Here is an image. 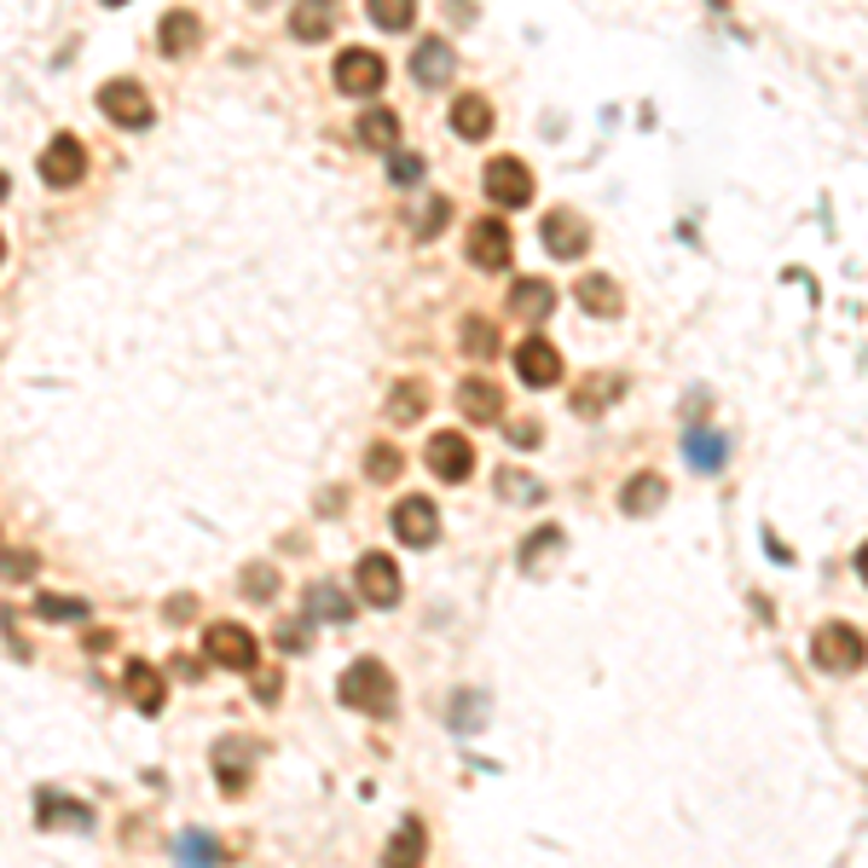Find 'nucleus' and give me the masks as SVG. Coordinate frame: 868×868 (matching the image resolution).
I'll return each instance as SVG.
<instances>
[{
  "label": "nucleus",
  "instance_id": "36",
  "mask_svg": "<svg viewBox=\"0 0 868 868\" xmlns=\"http://www.w3.org/2000/svg\"><path fill=\"white\" fill-rule=\"evenodd\" d=\"M446 215H452V203H446V197H434V203H423V209H417V226H412V232H417V238H434V232H441V226H446Z\"/></svg>",
  "mask_w": 868,
  "mask_h": 868
},
{
  "label": "nucleus",
  "instance_id": "32",
  "mask_svg": "<svg viewBox=\"0 0 868 868\" xmlns=\"http://www.w3.org/2000/svg\"><path fill=\"white\" fill-rule=\"evenodd\" d=\"M457 337H464V353H469V360H493V353H498V330H493L487 319H464V330H457Z\"/></svg>",
  "mask_w": 868,
  "mask_h": 868
},
{
  "label": "nucleus",
  "instance_id": "2",
  "mask_svg": "<svg viewBox=\"0 0 868 868\" xmlns=\"http://www.w3.org/2000/svg\"><path fill=\"white\" fill-rule=\"evenodd\" d=\"M810 660L823 672H857L868 660V637L857 626H846V620H823L816 637H810Z\"/></svg>",
  "mask_w": 868,
  "mask_h": 868
},
{
  "label": "nucleus",
  "instance_id": "34",
  "mask_svg": "<svg viewBox=\"0 0 868 868\" xmlns=\"http://www.w3.org/2000/svg\"><path fill=\"white\" fill-rule=\"evenodd\" d=\"M220 851H215V834H203V828H186L180 834V862L186 868H209Z\"/></svg>",
  "mask_w": 868,
  "mask_h": 868
},
{
  "label": "nucleus",
  "instance_id": "15",
  "mask_svg": "<svg viewBox=\"0 0 868 868\" xmlns=\"http://www.w3.org/2000/svg\"><path fill=\"white\" fill-rule=\"evenodd\" d=\"M249 764H255V747L244 742V735H226V742L215 747V776L226 794H244L249 787Z\"/></svg>",
  "mask_w": 868,
  "mask_h": 868
},
{
  "label": "nucleus",
  "instance_id": "29",
  "mask_svg": "<svg viewBox=\"0 0 868 868\" xmlns=\"http://www.w3.org/2000/svg\"><path fill=\"white\" fill-rule=\"evenodd\" d=\"M394 140H400L394 111H365V116H360V145H371V151H394Z\"/></svg>",
  "mask_w": 868,
  "mask_h": 868
},
{
  "label": "nucleus",
  "instance_id": "10",
  "mask_svg": "<svg viewBox=\"0 0 868 868\" xmlns=\"http://www.w3.org/2000/svg\"><path fill=\"white\" fill-rule=\"evenodd\" d=\"M539 238H545V249L556 255V261H579L585 244H591V226H585L574 209H550L545 226H539Z\"/></svg>",
  "mask_w": 868,
  "mask_h": 868
},
{
  "label": "nucleus",
  "instance_id": "26",
  "mask_svg": "<svg viewBox=\"0 0 868 868\" xmlns=\"http://www.w3.org/2000/svg\"><path fill=\"white\" fill-rule=\"evenodd\" d=\"M423 412H428V389H423V382H394L389 417H394V423H417Z\"/></svg>",
  "mask_w": 868,
  "mask_h": 868
},
{
  "label": "nucleus",
  "instance_id": "12",
  "mask_svg": "<svg viewBox=\"0 0 868 868\" xmlns=\"http://www.w3.org/2000/svg\"><path fill=\"white\" fill-rule=\"evenodd\" d=\"M428 469L441 475V480H469L475 475V446L464 441V434H434L428 441Z\"/></svg>",
  "mask_w": 868,
  "mask_h": 868
},
{
  "label": "nucleus",
  "instance_id": "3",
  "mask_svg": "<svg viewBox=\"0 0 868 868\" xmlns=\"http://www.w3.org/2000/svg\"><path fill=\"white\" fill-rule=\"evenodd\" d=\"M203 649H209V660L226 666V672H255V666H261V643H255V631H244L238 620H215L209 637H203Z\"/></svg>",
  "mask_w": 868,
  "mask_h": 868
},
{
  "label": "nucleus",
  "instance_id": "18",
  "mask_svg": "<svg viewBox=\"0 0 868 868\" xmlns=\"http://www.w3.org/2000/svg\"><path fill=\"white\" fill-rule=\"evenodd\" d=\"M579 308L585 313H597V319H620L626 313V296H620V285L614 278H602V272H591V278H579Z\"/></svg>",
  "mask_w": 868,
  "mask_h": 868
},
{
  "label": "nucleus",
  "instance_id": "35",
  "mask_svg": "<svg viewBox=\"0 0 868 868\" xmlns=\"http://www.w3.org/2000/svg\"><path fill=\"white\" fill-rule=\"evenodd\" d=\"M498 493H504L509 504H539V498H545V487H539V480H527L521 469H504V475H498Z\"/></svg>",
  "mask_w": 868,
  "mask_h": 868
},
{
  "label": "nucleus",
  "instance_id": "17",
  "mask_svg": "<svg viewBox=\"0 0 868 868\" xmlns=\"http://www.w3.org/2000/svg\"><path fill=\"white\" fill-rule=\"evenodd\" d=\"M197 41H203V23H197V12H168L163 18V30H157V46H163V59H186V53H197Z\"/></svg>",
  "mask_w": 868,
  "mask_h": 868
},
{
  "label": "nucleus",
  "instance_id": "25",
  "mask_svg": "<svg viewBox=\"0 0 868 868\" xmlns=\"http://www.w3.org/2000/svg\"><path fill=\"white\" fill-rule=\"evenodd\" d=\"M509 301H516V313H521V319H550L556 290L545 285V278H521V285L509 290Z\"/></svg>",
  "mask_w": 868,
  "mask_h": 868
},
{
  "label": "nucleus",
  "instance_id": "44",
  "mask_svg": "<svg viewBox=\"0 0 868 868\" xmlns=\"http://www.w3.org/2000/svg\"><path fill=\"white\" fill-rule=\"evenodd\" d=\"M105 7H127V0H105Z\"/></svg>",
  "mask_w": 868,
  "mask_h": 868
},
{
  "label": "nucleus",
  "instance_id": "40",
  "mask_svg": "<svg viewBox=\"0 0 868 868\" xmlns=\"http://www.w3.org/2000/svg\"><path fill=\"white\" fill-rule=\"evenodd\" d=\"M389 180H394V186H417V180H423V157H394V163H389Z\"/></svg>",
  "mask_w": 868,
  "mask_h": 868
},
{
  "label": "nucleus",
  "instance_id": "5",
  "mask_svg": "<svg viewBox=\"0 0 868 868\" xmlns=\"http://www.w3.org/2000/svg\"><path fill=\"white\" fill-rule=\"evenodd\" d=\"M382 82H389V64H382L371 46H348V53L337 59V87L348 99H371Z\"/></svg>",
  "mask_w": 868,
  "mask_h": 868
},
{
  "label": "nucleus",
  "instance_id": "20",
  "mask_svg": "<svg viewBox=\"0 0 868 868\" xmlns=\"http://www.w3.org/2000/svg\"><path fill=\"white\" fill-rule=\"evenodd\" d=\"M660 504H666V475L643 469V475L626 480V493H620V509H626V516H654Z\"/></svg>",
  "mask_w": 868,
  "mask_h": 868
},
{
  "label": "nucleus",
  "instance_id": "28",
  "mask_svg": "<svg viewBox=\"0 0 868 868\" xmlns=\"http://www.w3.org/2000/svg\"><path fill=\"white\" fill-rule=\"evenodd\" d=\"M308 620H353V602L337 585H313L308 591Z\"/></svg>",
  "mask_w": 868,
  "mask_h": 868
},
{
  "label": "nucleus",
  "instance_id": "39",
  "mask_svg": "<svg viewBox=\"0 0 868 868\" xmlns=\"http://www.w3.org/2000/svg\"><path fill=\"white\" fill-rule=\"evenodd\" d=\"M556 545H561V533H556V527H545L539 539H527V545H521V561H527V568H539V561H545Z\"/></svg>",
  "mask_w": 868,
  "mask_h": 868
},
{
  "label": "nucleus",
  "instance_id": "16",
  "mask_svg": "<svg viewBox=\"0 0 868 868\" xmlns=\"http://www.w3.org/2000/svg\"><path fill=\"white\" fill-rule=\"evenodd\" d=\"M330 30H337V0H296V12H290V35L296 41H324Z\"/></svg>",
  "mask_w": 868,
  "mask_h": 868
},
{
  "label": "nucleus",
  "instance_id": "45",
  "mask_svg": "<svg viewBox=\"0 0 868 868\" xmlns=\"http://www.w3.org/2000/svg\"><path fill=\"white\" fill-rule=\"evenodd\" d=\"M255 7H267V0H255Z\"/></svg>",
  "mask_w": 868,
  "mask_h": 868
},
{
  "label": "nucleus",
  "instance_id": "33",
  "mask_svg": "<svg viewBox=\"0 0 868 868\" xmlns=\"http://www.w3.org/2000/svg\"><path fill=\"white\" fill-rule=\"evenodd\" d=\"M405 469V457H400V446H389V441H376L371 452H365V480H394Z\"/></svg>",
  "mask_w": 868,
  "mask_h": 868
},
{
  "label": "nucleus",
  "instance_id": "19",
  "mask_svg": "<svg viewBox=\"0 0 868 868\" xmlns=\"http://www.w3.org/2000/svg\"><path fill=\"white\" fill-rule=\"evenodd\" d=\"M457 405H464V417H475V423H498V417H504V394L493 389L487 376L457 382Z\"/></svg>",
  "mask_w": 868,
  "mask_h": 868
},
{
  "label": "nucleus",
  "instance_id": "14",
  "mask_svg": "<svg viewBox=\"0 0 868 868\" xmlns=\"http://www.w3.org/2000/svg\"><path fill=\"white\" fill-rule=\"evenodd\" d=\"M122 695L134 701L140 712H163L168 683H163V672H157V666H145V660H127V672H122Z\"/></svg>",
  "mask_w": 868,
  "mask_h": 868
},
{
  "label": "nucleus",
  "instance_id": "7",
  "mask_svg": "<svg viewBox=\"0 0 868 868\" xmlns=\"http://www.w3.org/2000/svg\"><path fill=\"white\" fill-rule=\"evenodd\" d=\"M394 533H400V545H412V550H428L434 539H441V509H434L428 498H400L394 504Z\"/></svg>",
  "mask_w": 868,
  "mask_h": 868
},
{
  "label": "nucleus",
  "instance_id": "21",
  "mask_svg": "<svg viewBox=\"0 0 868 868\" xmlns=\"http://www.w3.org/2000/svg\"><path fill=\"white\" fill-rule=\"evenodd\" d=\"M493 122H498V116H493V105H487L480 93H464V99L452 105V134H457V140H487Z\"/></svg>",
  "mask_w": 868,
  "mask_h": 868
},
{
  "label": "nucleus",
  "instance_id": "37",
  "mask_svg": "<svg viewBox=\"0 0 868 868\" xmlns=\"http://www.w3.org/2000/svg\"><path fill=\"white\" fill-rule=\"evenodd\" d=\"M35 614H46V620H87V602H75V597H41Z\"/></svg>",
  "mask_w": 868,
  "mask_h": 868
},
{
  "label": "nucleus",
  "instance_id": "9",
  "mask_svg": "<svg viewBox=\"0 0 868 868\" xmlns=\"http://www.w3.org/2000/svg\"><path fill=\"white\" fill-rule=\"evenodd\" d=\"M82 168H87V151H82V140L75 134H59V140H46V151H41V180L46 186H75L82 180Z\"/></svg>",
  "mask_w": 868,
  "mask_h": 868
},
{
  "label": "nucleus",
  "instance_id": "42",
  "mask_svg": "<svg viewBox=\"0 0 868 868\" xmlns=\"http://www.w3.org/2000/svg\"><path fill=\"white\" fill-rule=\"evenodd\" d=\"M278 643H285V649H308V643H313V626H308V620H301V626L290 620L285 631H278Z\"/></svg>",
  "mask_w": 868,
  "mask_h": 868
},
{
  "label": "nucleus",
  "instance_id": "31",
  "mask_svg": "<svg viewBox=\"0 0 868 868\" xmlns=\"http://www.w3.org/2000/svg\"><path fill=\"white\" fill-rule=\"evenodd\" d=\"M41 823H46V828H59V823H70V828H93V810H82L75 799H53V794H41Z\"/></svg>",
  "mask_w": 868,
  "mask_h": 868
},
{
  "label": "nucleus",
  "instance_id": "8",
  "mask_svg": "<svg viewBox=\"0 0 868 868\" xmlns=\"http://www.w3.org/2000/svg\"><path fill=\"white\" fill-rule=\"evenodd\" d=\"M99 111L116 127H151V93L140 82H105L99 87Z\"/></svg>",
  "mask_w": 868,
  "mask_h": 868
},
{
  "label": "nucleus",
  "instance_id": "27",
  "mask_svg": "<svg viewBox=\"0 0 868 868\" xmlns=\"http://www.w3.org/2000/svg\"><path fill=\"white\" fill-rule=\"evenodd\" d=\"M620 389H626L620 376H591V382H585V394H574V412H579V417H597L602 405L620 400Z\"/></svg>",
  "mask_w": 868,
  "mask_h": 868
},
{
  "label": "nucleus",
  "instance_id": "4",
  "mask_svg": "<svg viewBox=\"0 0 868 868\" xmlns=\"http://www.w3.org/2000/svg\"><path fill=\"white\" fill-rule=\"evenodd\" d=\"M480 186H487V197L504 203V209H527L533 203V168L521 157H493L487 174H480Z\"/></svg>",
  "mask_w": 868,
  "mask_h": 868
},
{
  "label": "nucleus",
  "instance_id": "6",
  "mask_svg": "<svg viewBox=\"0 0 868 868\" xmlns=\"http://www.w3.org/2000/svg\"><path fill=\"white\" fill-rule=\"evenodd\" d=\"M353 585H360V597H365L371 608H394V602H400V568H394V556H382V550L360 556Z\"/></svg>",
  "mask_w": 868,
  "mask_h": 868
},
{
  "label": "nucleus",
  "instance_id": "13",
  "mask_svg": "<svg viewBox=\"0 0 868 868\" xmlns=\"http://www.w3.org/2000/svg\"><path fill=\"white\" fill-rule=\"evenodd\" d=\"M516 371H521V382H533V389H556V382H561V353L545 337H527L516 348Z\"/></svg>",
  "mask_w": 868,
  "mask_h": 868
},
{
  "label": "nucleus",
  "instance_id": "41",
  "mask_svg": "<svg viewBox=\"0 0 868 868\" xmlns=\"http://www.w3.org/2000/svg\"><path fill=\"white\" fill-rule=\"evenodd\" d=\"M539 434H545L539 423L521 417V423H509V446H521V452H527V446H539Z\"/></svg>",
  "mask_w": 868,
  "mask_h": 868
},
{
  "label": "nucleus",
  "instance_id": "22",
  "mask_svg": "<svg viewBox=\"0 0 868 868\" xmlns=\"http://www.w3.org/2000/svg\"><path fill=\"white\" fill-rule=\"evenodd\" d=\"M683 457H689V464H695L701 475H712V469H724L730 446H724V434H719V428H689V434H683Z\"/></svg>",
  "mask_w": 868,
  "mask_h": 868
},
{
  "label": "nucleus",
  "instance_id": "11",
  "mask_svg": "<svg viewBox=\"0 0 868 868\" xmlns=\"http://www.w3.org/2000/svg\"><path fill=\"white\" fill-rule=\"evenodd\" d=\"M464 244H469V261H475L480 272H504L509 255H516V249H509V226H504V220H487V215L469 226Z\"/></svg>",
  "mask_w": 868,
  "mask_h": 868
},
{
  "label": "nucleus",
  "instance_id": "23",
  "mask_svg": "<svg viewBox=\"0 0 868 868\" xmlns=\"http://www.w3.org/2000/svg\"><path fill=\"white\" fill-rule=\"evenodd\" d=\"M412 75H417V87H441L446 75H452V46H446V41H417Z\"/></svg>",
  "mask_w": 868,
  "mask_h": 868
},
{
  "label": "nucleus",
  "instance_id": "38",
  "mask_svg": "<svg viewBox=\"0 0 868 868\" xmlns=\"http://www.w3.org/2000/svg\"><path fill=\"white\" fill-rule=\"evenodd\" d=\"M244 597L272 602V597H278V574H272V568H249V574H244Z\"/></svg>",
  "mask_w": 868,
  "mask_h": 868
},
{
  "label": "nucleus",
  "instance_id": "1",
  "mask_svg": "<svg viewBox=\"0 0 868 868\" xmlns=\"http://www.w3.org/2000/svg\"><path fill=\"white\" fill-rule=\"evenodd\" d=\"M337 695H342L348 712H365V719H394V701H400L382 660H353L348 678L337 683Z\"/></svg>",
  "mask_w": 868,
  "mask_h": 868
},
{
  "label": "nucleus",
  "instance_id": "30",
  "mask_svg": "<svg viewBox=\"0 0 868 868\" xmlns=\"http://www.w3.org/2000/svg\"><path fill=\"white\" fill-rule=\"evenodd\" d=\"M365 12H371L376 30H412L417 0H365Z\"/></svg>",
  "mask_w": 868,
  "mask_h": 868
},
{
  "label": "nucleus",
  "instance_id": "24",
  "mask_svg": "<svg viewBox=\"0 0 868 868\" xmlns=\"http://www.w3.org/2000/svg\"><path fill=\"white\" fill-rule=\"evenodd\" d=\"M423 846H428V839H423V823H417V816H405L400 834L389 839V857H382V868H417V862H423Z\"/></svg>",
  "mask_w": 868,
  "mask_h": 868
},
{
  "label": "nucleus",
  "instance_id": "43",
  "mask_svg": "<svg viewBox=\"0 0 868 868\" xmlns=\"http://www.w3.org/2000/svg\"><path fill=\"white\" fill-rule=\"evenodd\" d=\"M857 574H862V579H868V545H862V550H857Z\"/></svg>",
  "mask_w": 868,
  "mask_h": 868
}]
</instances>
